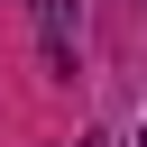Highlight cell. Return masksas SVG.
<instances>
[{
	"label": "cell",
	"mask_w": 147,
	"mask_h": 147,
	"mask_svg": "<svg viewBox=\"0 0 147 147\" xmlns=\"http://www.w3.org/2000/svg\"><path fill=\"white\" fill-rule=\"evenodd\" d=\"M138 147H147V129H138Z\"/></svg>",
	"instance_id": "7a4b0ae2"
},
{
	"label": "cell",
	"mask_w": 147,
	"mask_h": 147,
	"mask_svg": "<svg viewBox=\"0 0 147 147\" xmlns=\"http://www.w3.org/2000/svg\"><path fill=\"white\" fill-rule=\"evenodd\" d=\"M28 18H37V37H46V64L74 74V0H28Z\"/></svg>",
	"instance_id": "6da1fadb"
}]
</instances>
